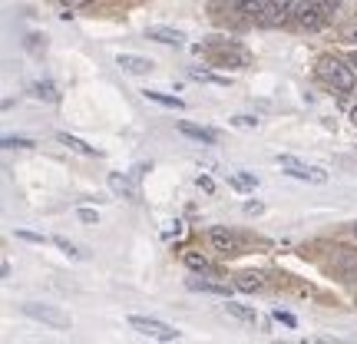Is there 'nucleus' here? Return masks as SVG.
<instances>
[{
    "mask_svg": "<svg viewBox=\"0 0 357 344\" xmlns=\"http://www.w3.org/2000/svg\"><path fill=\"white\" fill-rule=\"evenodd\" d=\"M328 17H331V13L324 10L321 3H314V0H298V3H294V13H291V20L301 27V30H321V27L328 24Z\"/></svg>",
    "mask_w": 357,
    "mask_h": 344,
    "instance_id": "f03ea898",
    "label": "nucleus"
},
{
    "mask_svg": "<svg viewBox=\"0 0 357 344\" xmlns=\"http://www.w3.org/2000/svg\"><path fill=\"white\" fill-rule=\"evenodd\" d=\"M30 89H33V96H37L40 103H56L60 100V93H56V87H53L50 80H37Z\"/></svg>",
    "mask_w": 357,
    "mask_h": 344,
    "instance_id": "2eb2a0df",
    "label": "nucleus"
},
{
    "mask_svg": "<svg viewBox=\"0 0 357 344\" xmlns=\"http://www.w3.org/2000/svg\"><path fill=\"white\" fill-rule=\"evenodd\" d=\"M351 232H354V239H357V222H354V225H351Z\"/></svg>",
    "mask_w": 357,
    "mask_h": 344,
    "instance_id": "c9c22d12",
    "label": "nucleus"
},
{
    "mask_svg": "<svg viewBox=\"0 0 357 344\" xmlns=\"http://www.w3.org/2000/svg\"><path fill=\"white\" fill-rule=\"evenodd\" d=\"M314 3H321L328 13H337V7H341V0H314Z\"/></svg>",
    "mask_w": 357,
    "mask_h": 344,
    "instance_id": "c85d7f7f",
    "label": "nucleus"
},
{
    "mask_svg": "<svg viewBox=\"0 0 357 344\" xmlns=\"http://www.w3.org/2000/svg\"><path fill=\"white\" fill-rule=\"evenodd\" d=\"M66 7H77V3H83V0H63Z\"/></svg>",
    "mask_w": 357,
    "mask_h": 344,
    "instance_id": "72a5a7b5",
    "label": "nucleus"
},
{
    "mask_svg": "<svg viewBox=\"0 0 357 344\" xmlns=\"http://www.w3.org/2000/svg\"><path fill=\"white\" fill-rule=\"evenodd\" d=\"M142 96H146V100H153V103H159V106H169V110H182V106H185L178 96H169V93H159V89H142Z\"/></svg>",
    "mask_w": 357,
    "mask_h": 344,
    "instance_id": "f3484780",
    "label": "nucleus"
},
{
    "mask_svg": "<svg viewBox=\"0 0 357 344\" xmlns=\"http://www.w3.org/2000/svg\"><path fill=\"white\" fill-rule=\"evenodd\" d=\"M17 239H20V242H33V245H47V242H50L47 235H37V232H26V229L17 232Z\"/></svg>",
    "mask_w": 357,
    "mask_h": 344,
    "instance_id": "393cba45",
    "label": "nucleus"
},
{
    "mask_svg": "<svg viewBox=\"0 0 357 344\" xmlns=\"http://www.w3.org/2000/svg\"><path fill=\"white\" fill-rule=\"evenodd\" d=\"M261 285H265V281H261V275H258V271H245V275H238V278H235V288H238V292H261Z\"/></svg>",
    "mask_w": 357,
    "mask_h": 344,
    "instance_id": "dca6fc26",
    "label": "nucleus"
},
{
    "mask_svg": "<svg viewBox=\"0 0 357 344\" xmlns=\"http://www.w3.org/2000/svg\"><path fill=\"white\" fill-rule=\"evenodd\" d=\"M20 311H24L26 318L40 321V324H50V328H70V315H66V311H60V308H53V305H37V301H26V305H20Z\"/></svg>",
    "mask_w": 357,
    "mask_h": 344,
    "instance_id": "7ed1b4c3",
    "label": "nucleus"
},
{
    "mask_svg": "<svg viewBox=\"0 0 357 344\" xmlns=\"http://www.w3.org/2000/svg\"><path fill=\"white\" fill-rule=\"evenodd\" d=\"M245 212H248V216H261V202H248L245 205Z\"/></svg>",
    "mask_w": 357,
    "mask_h": 344,
    "instance_id": "2f4dec72",
    "label": "nucleus"
},
{
    "mask_svg": "<svg viewBox=\"0 0 357 344\" xmlns=\"http://www.w3.org/2000/svg\"><path fill=\"white\" fill-rule=\"evenodd\" d=\"M178 133L182 136H189V140H195V142H202V146H215L218 142V136L212 133V129H202V126H195V123H178Z\"/></svg>",
    "mask_w": 357,
    "mask_h": 344,
    "instance_id": "ddd939ff",
    "label": "nucleus"
},
{
    "mask_svg": "<svg viewBox=\"0 0 357 344\" xmlns=\"http://www.w3.org/2000/svg\"><path fill=\"white\" fill-rule=\"evenodd\" d=\"M77 218H79V222H86V225H100V216H96V209H79Z\"/></svg>",
    "mask_w": 357,
    "mask_h": 344,
    "instance_id": "a878e982",
    "label": "nucleus"
},
{
    "mask_svg": "<svg viewBox=\"0 0 357 344\" xmlns=\"http://www.w3.org/2000/svg\"><path fill=\"white\" fill-rule=\"evenodd\" d=\"M229 3L245 17H261V10H265V0H229Z\"/></svg>",
    "mask_w": 357,
    "mask_h": 344,
    "instance_id": "a211bd4d",
    "label": "nucleus"
},
{
    "mask_svg": "<svg viewBox=\"0 0 357 344\" xmlns=\"http://www.w3.org/2000/svg\"><path fill=\"white\" fill-rule=\"evenodd\" d=\"M185 265H189L192 271H202V275H212V271H215L212 262H208L205 255H199V252H189V255H185Z\"/></svg>",
    "mask_w": 357,
    "mask_h": 344,
    "instance_id": "412c9836",
    "label": "nucleus"
},
{
    "mask_svg": "<svg viewBox=\"0 0 357 344\" xmlns=\"http://www.w3.org/2000/svg\"><path fill=\"white\" fill-rule=\"evenodd\" d=\"M275 321H278V324H284V328H298V318H294V315H288V311H275Z\"/></svg>",
    "mask_w": 357,
    "mask_h": 344,
    "instance_id": "bb28decb",
    "label": "nucleus"
},
{
    "mask_svg": "<svg viewBox=\"0 0 357 344\" xmlns=\"http://www.w3.org/2000/svg\"><path fill=\"white\" fill-rule=\"evenodd\" d=\"M229 182L235 186V189H242V192H252L258 186V179L252 176V172H235V176H229Z\"/></svg>",
    "mask_w": 357,
    "mask_h": 344,
    "instance_id": "4be33fe9",
    "label": "nucleus"
},
{
    "mask_svg": "<svg viewBox=\"0 0 357 344\" xmlns=\"http://www.w3.org/2000/svg\"><path fill=\"white\" fill-rule=\"evenodd\" d=\"M37 142L24 140V136H3V149H33Z\"/></svg>",
    "mask_w": 357,
    "mask_h": 344,
    "instance_id": "b1692460",
    "label": "nucleus"
},
{
    "mask_svg": "<svg viewBox=\"0 0 357 344\" xmlns=\"http://www.w3.org/2000/svg\"><path fill=\"white\" fill-rule=\"evenodd\" d=\"M53 245H56V248H60L63 255L77 258V262H83V258H86V252H83V248H79L77 242H70V239H63V235H56V239H53Z\"/></svg>",
    "mask_w": 357,
    "mask_h": 344,
    "instance_id": "aec40b11",
    "label": "nucleus"
},
{
    "mask_svg": "<svg viewBox=\"0 0 357 344\" xmlns=\"http://www.w3.org/2000/svg\"><path fill=\"white\" fill-rule=\"evenodd\" d=\"M189 292H202V294H215V298H229V285L222 281H208V278H189L185 281Z\"/></svg>",
    "mask_w": 357,
    "mask_h": 344,
    "instance_id": "f8f14e48",
    "label": "nucleus"
},
{
    "mask_svg": "<svg viewBox=\"0 0 357 344\" xmlns=\"http://www.w3.org/2000/svg\"><path fill=\"white\" fill-rule=\"evenodd\" d=\"M129 328L139 331L142 338H153V341H178L176 328H169V324H162V321H155V318H139V315H132V318H129Z\"/></svg>",
    "mask_w": 357,
    "mask_h": 344,
    "instance_id": "20e7f679",
    "label": "nucleus"
},
{
    "mask_svg": "<svg viewBox=\"0 0 357 344\" xmlns=\"http://www.w3.org/2000/svg\"><path fill=\"white\" fill-rule=\"evenodd\" d=\"M351 123H354V126H357V106H354V110H351Z\"/></svg>",
    "mask_w": 357,
    "mask_h": 344,
    "instance_id": "f704fd0d",
    "label": "nucleus"
},
{
    "mask_svg": "<svg viewBox=\"0 0 357 344\" xmlns=\"http://www.w3.org/2000/svg\"><path fill=\"white\" fill-rule=\"evenodd\" d=\"M278 166L288 169V176L301 179V182H314V186H324V182H328V172H324V169L305 166V163H298L294 156H278Z\"/></svg>",
    "mask_w": 357,
    "mask_h": 344,
    "instance_id": "39448f33",
    "label": "nucleus"
},
{
    "mask_svg": "<svg viewBox=\"0 0 357 344\" xmlns=\"http://www.w3.org/2000/svg\"><path fill=\"white\" fill-rule=\"evenodd\" d=\"M192 80H202V83H212V87H229V77H215V73L199 70V66H192Z\"/></svg>",
    "mask_w": 357,
    "mask_h": 344,
    "instance_id": "5701e85b",
    "label": "nucleus"
},
{
    "mask_svg": "<svg viewBox=\"0 0 357 344\" xmlns=\"http://www.w3.org/2000/svg\"><path fill=\"white\" fill-rule=\"evenodd\" d=\"M231 123H235V126H242V129H255V126H258L255 116H235Z\"/></svg>",
    "mask_w": 357,
    "mask_h": 344,
    "instance_id": "cd10ccee",
    "label": "nucleus"
},
{
    "mask_svg": "<svg viewBox=\"0 0 357 344\" xmlns=\"http://www.w3.org/2000/svg\"><path fill=\"white\" fill-rule=\"evenodd\" d=\"M146 40L166 43V47H182L185 33H182V30H172V27H149V30H146Z\"/></svg>",
    "mask_w": 357,
    "mask_h": 344,
    "instance_id": "9b49d317",
    "label": "nucleus"
},
{
    "mask_svg": "<svg viewBox=\"0 0 357 344\" xmlns=\"http://www.w3.org/2000/svg\"><path fill=\"white\" fill-rule=\"evenodd\" d=\"M294 3L298 0H265V10H261V24L268 27H278L284 24V20H291V13H294Z\"/></svg>",
    "mask_w": 357,
    "mask_h": 344,
    "instance_id": "423d86ee",
    "label": "nucleus"
},
{
    "mask_svg": "<svg viewBox=\"0 0 357 344\" xmlns=\"http://www.w3.org/2000/svg\"><path fill=\"white\" fill-rule=\"evenodd\" d=\"M56 142H60V146H66V149H73V153H79V156H96V149H93V146H86L83 140L70 136V133H60V136H56Z\"/></svg>",
    "mask_w": 357,
    "mask_h": 344,
    "instance_id": "4468645a",
    "label": "nucleus"
},
{
    "mask_svg": "<svg viewBox=\"0 0 357 344\" xmlns=\"http://www.w3.org/2000/svg\"><path fill=\"white\" fill-rule=\"evenodd\" d=\"M208 242H212V248L215 252H225V255H231V252H238V235L229 229H212L208 232Z\"/></svg>",
    "mask_w": 357,
    "mask_h": 344,
    "instance_id": "9d476101",
    "label": "nucleus"
},
{
    "mask_svg": "<svg viewBox=\"0 0 357 344\" xmlns=\"http://www.w3.org/2000/svg\"><path fill=\"white\" fill-rule=\"evenodd\" d=\"M199 189L212 192V189H215V182H212V179H208V176H199Z\"/></svg>",
    "mask_w": 357,
    "mask_h": 344,
    "instance_id": "c756f323",
    "label": "nucleus"
},
{
    "mask_svg": "<svg viewBox=\"0 0 357 344\" xmlns=\"http://www.w3.org/2000/svg\"><path fill=\"white\" fill-rule=\"evenodd\" d=\"M116 66H119L123 73H132V77H146V73L155 70L153 60H146L139 53H119V57H116Z\"/></svg>",
    "mask_w": 357,
    "mask_h": 344,
    "instance_id": "0eeeda50",
    "label": "nucleus"
},
{
    "mask_svg": "<svg viewBox=\"0 0 357 344\" xmlns=\"http://www.w3.org/2000/svg\"><path fill=\"white\" fill-rule=\"evenodd\" d=\"M225 311H229L231 318L235 321H245V324H255V308H248V305H235V301H229V305H225Z\"/></svg>",
    "mask_w": 357,
    "mask_h": 344,
    "instance_id": "6ab92c4d",
    "label": "nucleus"
},
{
    "mask_svg": "<svg viewBox=\"0 0 357 344\" xmlns=\"http://www.w3.org/2000/svg\"><path fill=\"white\" fill-rule=\"evenodd\" d=\"M109 189L116 195H123L129 202H139V189H136V182L126 176V172H109Z\"/></svg>",
    "mask_w": 357,
    "mask_h": 344,
    "instance_id": "1a4fd4ad",
    "label": "nucleus"
},
{
    "mask_svg": "<svg viewBox=\"0 0 357 344\" xmlns=\"http://www.w3.org/2000/svg\"><path fill=\"white\" fill-rule=\"evenodd\" d=\"M331 268H334V275H341L344 281H354L357 278V255L347 252V248H334Z\"/></svg>",
    "mask_w": 357,
    "mask_h": 344,
    "instance_id": "6e6552de",
    "label": "nucleus"
},
{
    "mask_svg": "<svg viewBox=\"0 0 357 344\" xmlns=\"http://www.w3.org/2000/svg\"><path fill=\"white\" fill-rule=\"evenodd\" d=\"M341 37H344V40H354V43H357V24L354 27H344V30H341Z\"/></svg>",
    "mask_w": 357,
    "mask_h": 344,
    "instance_id": "7c9ffc66",
    "label": "nucleus"
},
{
    "mask_svg": "<svg viewBox=\"0 0 357 344\" xmlns=\"http://www.w3.org/2000/svg\"><path fill=\"white\" fill-rule=\"evenodd\" d=\"M318 77L331 89H337V93H351L357 87V73L351 70V63L341 60V57H334V53H324L318 60Z\"/></svg>",
    "mask_w": 357,
    "mask_h": 344,
    "instance_id": "f257e3e1",
    "label": "nucleus"
},
{
    "mask_svg": "<svg viewBox=\"0 0 357 344\" xmlns=\"http://www.w3.org/2000/svg\"><path fill=\"white\" fill-rule=\"evenodd\" d=\"M347 63H351V70H354V73H357V50H351V53H347Z\"/></svg>",
    "mask_w": 357,
    "mask_h": 344,
    "instance_id": "473e14b6",
    "label": "nucleus"
}]
</instances>
